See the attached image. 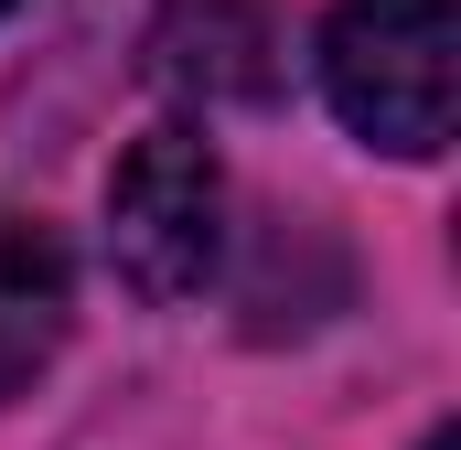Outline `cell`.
Masks as SVG:
<instances>
[{"mask_svg": "<svg viewBox=\"0 0 461 450\" xmlns=\"http://www.w3.org/2000/svg\"><path fill=\"white\" fill-rule=\"evenodd\" d=\"M419 450H461V440H451V429H429V440H419Z\"/></svg>", "mask_w": 461, "mask_h": 450, "instance_id": "5b68a950", "label": "cell"}, {"mask_svg": "<svg viewBox=\"0 0 461 450\" xmlns=\"http://www.w3.org/2000/svg\"><path fill=\"white\" fill-rule=\"evenodd\" d=\"M150 76L204 97V108H258L279 86V32L247 0H172L150 32Z\"/></svg>", "mask_w": 461, "mask_h": 450, "instance_id": "3957f363", "label": "cell"}, {"mask_svg": "<svg viewBox=\"0 0 461 450\" xmlns=\"http://www.w3.org/2000/svg\"><path fill=\"white\" fill-rule=\"evenodd\" d=\"M76 322V268H65V236L43 215H0V408L65 354Z\"/></svg>", "mask_w": 461, "mask_h": 450, "instance_id": "277c9868", "label": "cell"}, {"mask_svg": "<svg viewBox=\"0 0 461 450\" xmlns=\"http://www.w3.org/2000/svg\"><path fill=\"white\" fill-rule=\"evenodd\" d=\"M322 97L354 140L429 161L461 108V0H344L322 22Z\"/></svg>", "mask_w": 461, "mask_h": 450, "instance_id": "6da1fadb", "label": "cell"}, {"mask_svg": "<svg viewBox=\"0 0 461 450\" xmlns=\"http://www.w3.org/2000/svg\"><path fill=\"white\" fill-rule=\"evenodd\" d=\"M215 236H226V172H215L204 129H150L108 172V268L150 311H172L204 290Z\"/></svg>", "mask_w": 461, "mask_h": 450, "instance_id": "7a4b0ae2", "label": "cell"}, {"mask_svg": "<svg viewBox=\"0 0 461 450\" xmlns=\"http://www.w3.org/2000/svg\"><path fill=\"white\" fill-rule=\"evenodd\" d=\"M0 11H11V0H0Z\"/></svg>", "mask_w": 461, "mask_h": 450, "instance_id": "8992f818", "label": "cell"}]
</instances>
